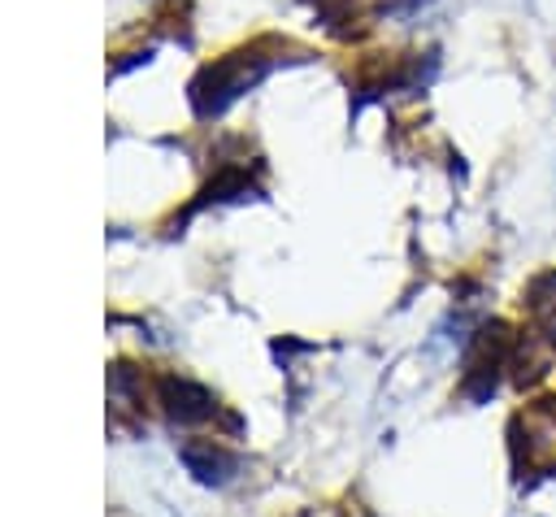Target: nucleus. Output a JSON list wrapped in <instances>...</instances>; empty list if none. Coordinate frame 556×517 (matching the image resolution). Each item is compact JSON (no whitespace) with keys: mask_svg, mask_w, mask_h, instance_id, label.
<instances>
[{"mask_svg":"<svg viewBox=\"0 0 556 517\" xmlns=\"http://www.w3.org/2000/svg\"><path fill=\"white\" fill-rule=\"evenodd\" d=\"M274 61H265L261 52H230L222 56L217 65H204L191 83V104L200 117H213L222 113L230 100H239L248 87H256L265 74H269Z\"/></svg>","mask_w":556,"mask_h":517,"instance_id":"nucleus-1","label":"nucleus"},{"mask_svg":"<svg viewBox=\"0 0 556 517\" xmlns=\"http://www.w3.org/2000/svg\"><path fill=\"white\" fill-rule=\"evenodd\" d=\"M517 426H526V434L513 430V439H526V465H556V395L517 413Z\"/></svg>","mask_w":556,"mask_h":517,"instance_id":"nucleus-2","label":"nucleus"},{"mask_svg":"<svg viewBox=\"0 0 556 517\" xmlns=\"http://www.w3.org/2000/svg\"><path fill=\"white\" fill-rule=\"evenodd\" d=\"M161 391H165L169 413H174L178 421H200V417H208V413H213V395H208L204 387L187 382V378H165V382H161Z\"/></svg>","mask_w":556,"mask_h":517,"instance_id":"nucleus-3","label":"nucleus"},{"mask_svg":"<svg viewBox=\"0 0 556 517\" xmlns=\"http://www.w3.org/2000/svg\"><path fill=\"white\" fill-rule=\"evenodd\" d=\"M526 313H530V321L539 326L543 339H556V269H547V274H539V278L530 282V291H526Z\"/></svg>","mask_w":556,"mask_h":517,"instance_id":"nucleus-4","label":"nucleus"},{"mask_svg":"<svg viewBox=\"0 0 556 517\" xmlns=\"http://www.w3.org/2000/svg\"><path fill=\"white\" fill-rule=\"evenodd\" d=\"M208 447V456L200 461V456H191V452H182V461L191 465V474L200 478V482H222L230 469H235V456H226L222 447H213V443H204Z\"/></svg>","mask_w":556,"mask_h":517,"instance_id":"nucleus-5","label":"nucleus"}]
</instances>
